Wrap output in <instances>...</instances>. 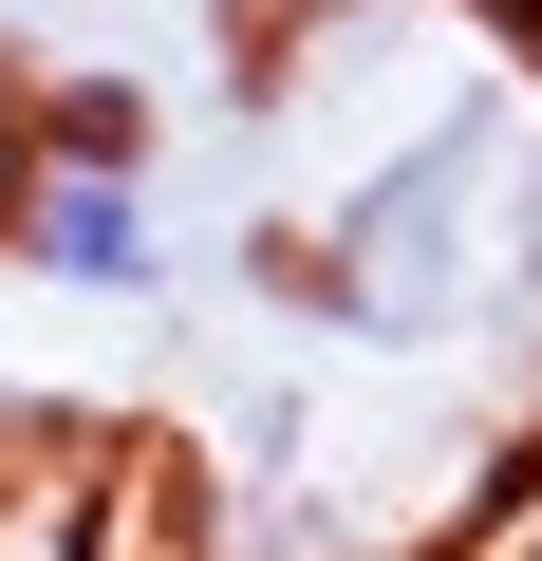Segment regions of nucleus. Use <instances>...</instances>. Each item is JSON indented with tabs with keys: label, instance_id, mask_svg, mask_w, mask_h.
<instances>
[{
	"label": "nucleus",
	"instance_id": "7ed1b4c3",
	"mask_svg": "<svg viewBox=\"0 0 542 561\" xmlns=\"http://www.w3.org/2000/svg\"><path fill=\"white\" fill-rule=\"evenodd\" d=\"M0 76H20V0H0Z\"/></svg>",
	"mask_w": 542,
	"mask_h": 561
},
{
	"label": "nucleus",
	"instance_id": "f03ea898",
	"mask_svg": "<svg viewBox=\"0 0 542 561\" xmlns=\"http://www.w3.org/2000/svg\"><path fill=\"white\" fill-rule=\"evenodd\" d=\"M0 262L38 300H169V187L131 94H38L0 150Z\"/></svg>",
	"mask_w": 542,
	"mask_h": 561
},
{
	"label": "nucleus",
	"instance_id": "f257e3e1",
	"mask_svg": "<svg viewBox=\"0 0 542 561\" xmlns=\"http://www.w3.org/2000/svg\"><path fill=\"white\" fill-rule=\"evenodd\" d=\"M262 131L300 150V187L262 206V300L356 375H468L542 412V20L300 0Z\"/></svg>",
	"mask_w": 542,
	"mask_h": 561
}]
</instances>
